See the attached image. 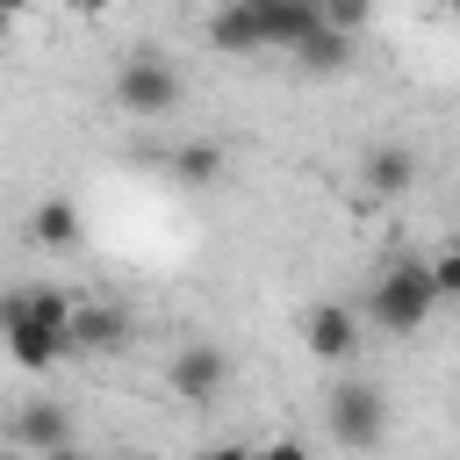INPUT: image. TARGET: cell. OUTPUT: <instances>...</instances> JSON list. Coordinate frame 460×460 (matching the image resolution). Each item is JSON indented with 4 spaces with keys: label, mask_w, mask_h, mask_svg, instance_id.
<instances>
[{
    "label": "cell",
    "mask_w": 460,
    "mask_h": 460,
    "mask_svg": "<svg viewBox=\"0 0 460 460\" xmlns=\"http://www.w3.org/2000/svg\"><path fill=\"white\" fill-rule=\"evenodd\" d=\"M180 93H187V79H180L165 58H151V50H137V58L115 72V108H122V115H172Z\"/></svg>",
    "instance_id": "3957f363"
},
{
    "label": "cell",
    "mask_w": 460,
    "mask_h": 460,
    "mask_svg": "<svg viewBox=\"0 0 460 460\" xmlns=\"http://www.w3.org/2000/svg\"><path fill=\"white\" fill-rule=\"evenodd\" d=\"M0 345H7V359H14L22 374H50V367L72 352L58 331H43V323L22 309V295H0Z\"/></svg>",
    "instance_id": "277c9868"
},
{
    "label": "cell",
    "mask_w": 460,
    "mask_h": 460,
    "mask_svg": "<svg viewBox=\"0 0 460 460\" xmlns=\"http://www.w3.org/2000/svg\"><path fill=\"white\" fill-rule=\"evenodd\" d=\"M252 460H309L302 438H273V446H252Z\"/></svg>",
    "instance_id": "ac0fdd59"
},
{
    "label": "cell",
    "mask_w": 460,
    "mask_h": 460,
    "mask_svg": "<svg viewBox=\"0 0 460 460\" xmlns=\"http://www.w3.org/2000/svg\"><path fill=\"white\" fill-rule=\"evenodd\" d=\"M316 14H323V29H367V14H374V0H316Z\"/></svg>",
    "instance_id": "e0dca14e"
},
{
    "label": "cell",
    "mask_w": 460,
    "mask_h": 460,
    "mask_svg": "<svg viewBox=\"0 0 460 460\" xmlns=\"http://www.w3.org/2000/svg\"><path fill=\"white\" fill-rule=\"evenodd\" d=\"M115 0H72V14H108Z\"/></svg>",
    "instance_id": "ffe728a7"
},
{
    "label": "cell",
    "mask_w": 460,
    "mask_h": 460,
    "mask_svg": "<svg viewBox=\"0 0 460 460\" xmlns=\"http://www.w3.org/2000/svg\"><path fill=\"white\" fill-rule=\"evenodd\" d=\"M201 460H252V446H208Z\"/></svg>",
    "instance_id": "d6986e66"
},
{
    "label": "cell",
    "mask_w": 460,
    "mask_h": 460,
    "mask_svg": "<svg viewBox=\"0 0 460 460\" xmlns=\"http://www.w3.org/2000/svg\"><path fill=\"white\" fill-rule=\"evenodd\" d=\"M14 438H22L29 453H50V446H72V417H65L58 402H29V410L14 417Z\"/></svg>",
    "instance_id": "4fadbf2b"
},
{
    "label": "cell",
    "mask_w": 460,
    "mask_h": 460,
    "mask_svg": "<svg viewBox=\"0 0 460 460\" xmlns=\"http://www.w3.org/2000/svg\"><path fill=\"white\" fill-rule=\"evenodd\" d=\"M22 309H29L43 331H58V338L72 345V295H58V288H22Z\"/></svg>",
    "instance_id": "9a60e30c"
},
{
    "label": "cell",
    "mask_w": 460,
    "mask_h": 460,
    "mask_svg": "<svg viewBox=\"0 0 460 460\" xmlns=\"http://www.w3.org/2000/svg\"><path fill=\"white\" fill-rule=\"evenodd\" d=\"M359 172H367V194H381V201H395V194H410V180H417V158H410L402 144H374Z\"/></svg>",
    "instance_id": "30bf717a"
},
{
    "label": "cell",
    "mask_w": 460,
    "mask_h": 460,
    "mask_svg": "<svg viewBox=\"0 0 460 460\" xmlns=\"http://www.w3.org/2000/svg\"><path fill=\"white\" fill-rule=\"evenodd\" d=\"M302 345H309L323 367H345V359L359 352V316H352L345 302H316V309L302 316Z\"/></svg>",
    "instance_id": "8992f818"
},
{
    "label": "cell",
    "mask_w": 460,
    "mask_h": 460,
    "mask_svg": "<svg viewBox=\"0 0 460 460\" xmlns=\"http://www.w3.org/2000/svg\"><path fill=\"white\" fill-rule=\"evenodd\" d=\"M367 309H374V323H381L388 338H410V331H424V316L438 309V288H431L424 259H402V266H388V273L374 280Z\"/></svg>",
    "instance_id": "6da1fadb"
},
{
    "label": "cell",
    "mask_w": 460,
    "mask_h": 460,
    "mask_svg": "<svg viewBox=\"0 0 460 460\" xmlns=\"http://www.w3.org/2000/svg\"><path fill=\"white\" fill-rule=\"evenodd\" d=\"M424 273H431L438 302H446V295H460V237H453V244H438V252L424 259Z\"/></svg>",
    "instance_id": "2e32d148"
},
{
    "label": "cell",
    "mask_w": 460,
    "mask_h": 460,
    "mask_svg": "<svg viewBox=\"0 0 460 460\" xmlns=\"http://www.w3.org/2000/svg\"><path fill=\"white\" fill-rule=\"evenodd\" d=\"M208 43H216V50H230V58L266 50V43H259V22H252V7H244V0H223V7L208 14Z\"/></svg>",
    "instance_id": "7c38bea8"
},
{
    "label": "cell",
    "mask_w": 460,
    "mask_h": 460,
    "mask_svg": "<svg viewBox=\"0 0 460 460\" xmlns=\"http://www.w3.org/2000/svg\"><path fill=\"white\" fill-rule=\"evenodd\" d=\"M252 7V22H259V43L266 50H295L323 14H316V0H244Z\"/></svg>",
    "instance_id": "52a82bcc"
},
{
    "label": "cell",
    "mask_w": 460,
    "mask_h": 460,
    "mask_svg": "<svg viewBox=\"0 0 460 460\" xmlns=\"http://www.w3.org/2000/svg\"><path fill=\"white\" fill-rule=\"evenodd\" d=\"M7 22H14V14H7V7H0V36H7Z\"/></svg>",
    "instance_id": "603a6c76"
},
{
    "label": "cell",
    "mask_w": 460,
    "mask_h": 460,
    "mask_svg": "<svg viewBox=\"0 0 460 460\" xmlns=\"http://www.w3.org/2000/svg\"><path fill=\"white\" fill-rule=\"evenodd\" d=\"M108 460H137V453H108Z\"/></svg>",
    "instance_id": "cb8c5ba5"
},
{
    "label": "cell",
    "mask_w": 460,
    "mask_h": 460,
    "mask_svg": "<svg viewBox=\"0 0 460 460\" xmlns=\"http://www.w3.org/2000/svg\"><path fill=\"white\" fill-rule=\"evenodd\" d=\"M0 7H7V14H22V7H29V0H0Z\"/></svg>",
    "instance_id": "7402d4cb"
},
{
    "label": "cell",
    "mask_w": 460,
    "mask_h": 460,
    "mask_svg": "<svg viewBox=\"0 0 460 460\" xmlns=\"http://www.w3.org/2000/svg\"><path fill=\"white\" fill-rule=\"evenodd\" d=\"M165 381H172V395H180V402H194V410H201V402H216V395H223V381H230V352L194 338V345H180V352H172Z\"/></svg>",
    "instance_id": "5b68a950"
},
{
    "label": "cell",
    "mask_w": 460,
    "mask_h": 460,
    "mask_svg": "<svg viewBox=\"0 0 460 460\" xmlns=\"http://www.w3.org/2000/svg\"><path fill=\"white\" fill-rule=\"evenodd\" d=\"M323 424H331V438H338L345 453H374L381 431H388V402H381V388H367V381H338L331 402H323Z\"/></svg>",
    "instance_id": "7a4b0ae2"
},
{
    "label": "cell",
    "mask_w": 460,
    "mask_h": 460,
    "mask_svg": "<svg viewBox=\"0 0 460 460\" xmlns=\"http://www.w3.org/2000/svg\"><path fill=\"white\" fill-rule=\"evenodd\" d=\"M29 237H36L43 252H72V244L86 237V223H79V208H72L65 194H50V201H36V216H29Z\"/></svg>",
    "instance_id": "8fae6325"
},
{
    "label": "cell",
    "mask_w": 460,
    "mask_h": 460,
    "mask_svg": "<svg viewBox=\"0 0 460 460\" xmlns=\"http://www.w3.org/2000/svg\"><path fill=\"white\" fill-rule=\"evenodd\" d=\"M288 58H302L309 72H345V65H352V36H345V29H323V22H316V29H309V36H302V43L288 50Z\"/></svg>",
    "instance_id": "5bb4252c"
},
{
    "label": "cell",
    "mask_w": 460,
    "mask_h": 460,
    "mask_svg": "<svg viewBox=\"0 0 460 460\" xmlns=\"http://www.w3.org/2000/svg\"><path fill=\"white\" fill-rule=\"evenodd\" d=\"M165 172H172L180 187H216V180L230 172V151H223L216 137H194V144H180V151L165 158Z\"/></svg>",
    "instance_id": "9c48e42d"
},
{
    "label": "cell",
    "mask_w": 460,
    "mask_h": 460,
    "mask_svg": "<svg viewBox=\"0 0 460 460\" xmlns=\"http://www.w3.org/2000/svg\"><path fill=\"white\" fill-rule=\"evenodd\" d=\"M453 22H460V0H453Z\"/></svg>",
    "instance_id": "d4e9b609"
},
{
    "label": "cell",
    "mask_w": 460,
    "mask_h": 460,
    "mask_svg": "<svg viewBox=\"0 0 460 460\" xmlns=\"http://www.w3.org/2000/svg\"><path fill=\"white\" fill-rule=\"evenodd\" d=\"M129 345V316L122 309H108V302H86V309H72V352H122Z\"/></svg>",
    "instance_id": "ba28073f"
},
{
    "label": "cell",
    "mask_w": 460,
    "mask_h": 460,
    "mask_svg": "<svg viewBox=\"0 0 460 460\" xmlns=\"http://www.w3.org/2000/svg\"><path fill=\"white\" fill-rule=\"evenodd\" d=\"M43 460H86V453H79V446H50Z\"/></svg>",
    "instance_id": "44dd1931"
}]
</instances>
